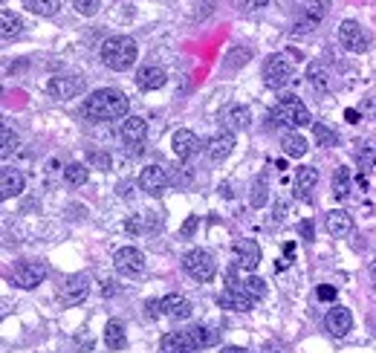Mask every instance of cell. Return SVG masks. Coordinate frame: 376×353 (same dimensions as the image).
<instances>
[{
    "mask_svg": "<svg viewBox=\"0 0 376 353\" xmlns=\"http://www.w3.org/2000/svg\"><path fill=\"white\" fill-rule=\"evenodd\" d=\"M130 107V99L125 96L122 90H113V87H105V90H96L90 93L84 99V116L93 122H113V119H122Z\"/></svg>",
    "mask_w": 376,
    "mask_h": 353,
    "instance_id": "6da1fadb",
    "label": "cell"
},
{
    "mask_svg": "<svg viewBox=\"0 0 376 353\" xmlns=\"http://www.w3.org/2000/svg\"><path fill=\"white\" fill-rule=\"evenodd\" d=\"M99 53H102L105 67L116 69V73H125V69H130V67L136 64L139 46H136V41L128 38V35H113V38H107V41L102 44Z\"/></svg>",
    "mask_w": 376,
    "mask_h": 353,
    "instance_id": "7a4b0ae2",
    "label": "cell"
},
{
    "mask_svg": "<svg viewBox=\"0 0 376 353\" xmlns=\"http://www.w3.org/2000/svg\"><path fill=\"white\" fill-rule=\"evenodd\" d=\"M275 125H284V128H290V131H298V128L313 125V116H310L307 107H304L301 99L284 96L272 113H267V128H275Z\"/></svg>",
    "mask_w": 376,
    "mask_h": 353,
    "instance_id": "3957f363",
    "label": "cell"
},
{
    "mask_svg": "<svg viewBox=\"0 0 376 353\" xmlns=\"http://www.w3.org/2000/svg\"><path fill=\"white\" fill-rule=\"evenodd\" d=\"M295 61H298V53H295V50H287V53L272 55V58L264 64V84L272 87V90L287 87L290 79H293V67H295Z\"/></svg>",
    "mask_w": 376,
    "mask_h": 353,
    "instance_id": "277c9868",
    "label": "cell"
},
{
    "mask_svg": "<svg viewBox=\"0 0 376 353\" xmlns=\"http://www.w3.org/2000/svg\"><path fill=\"white\" fill-rule=\"evenodd\" d=\"M182 269L192 275L194 281H200V284H206V281H211L215 278V272H217V261L211 258V252H206V249H192L185 258H182Z\"/></svg>",
    "mask_w": 376,
    "mask_h": 353,
    "instance_id": "5b68a950",
    "label": "cell"
},
{
    "mask_svg": "<svg viewBox=\"0 0 376 353\" xmlns=\"http://www.w3.org/2000/svg\"><path fill=\"white\" fill-rule=\"evenodd\" d=\"M46 272H50V269H46L43 261H35V258H29V261H20L12 269V284L20 287V290H35L38 284H43Z\"/></svg>",
    "mask_w": 376,
    "mask_h": 353,
    "instance_id": "8992f818",
    "label": "cell"
},
{
    "mask_svg": "<svg viewBox=\"0 0 376 353\" xmlns=\"http://www.w3.org/2000/svg\"><path fill=\"white\" fill-rule=\"evenodd\" d=\"M113 267L125 278H136V275L145 272V255L139 252L136 246H122L119 252L113 255Z\"/></svg>",
    "mask_w": 376,
    "mask_h": 353,
    "instance_id": "52a82bcc",
    "label": "cell"
},
{
    "mask_svg": "<svg viewBox=\"0 0 376 353\" xmlns=\"http://www.w3.org/2000/svg\"><path fill=\"white\" fill-rule=\"evenodd\" d=\"M339 41H342V46L347 53H368V46H370L368 32L356 20H342L339 23Z\"/></svg>",
    "mask_w": 376,
    "mask_h": 353,
    "instance_id": "ba28073f",
    "label": "cell"
},
{
    "mask_svg": "<svg viewBox=\"0 0 376 353\" xmlns=\"http://www.w3.org/2000/svg\"><path fill=\"white\" fill-rule=\"evenodd\" d=\"M87 295H90V278L87 275H69L58 290V301L64 307H76V304H81Z\"/></svg>",
    "mask_w": 376,
    "mask_h": 353,
    "instance_id": "9c48e42d",
    "label": "cell"
},
{
    "mask_svg": "<svg viewBox=\"0 0 376 353\" xmlns=\"http://www.w3.org/2000/svg\"><path fill=\"white\" fill-rule=\"evenodd\" d=\"M217 304L223 310H238V313H246V310H252L255 304H257V298L255 295H249L243 287H226L223 293H220V298H217Z\"/></svg>",
    "mask_w": 376,
    "mask_h": 353,
    "instance_id": "30bf717a",
    "label": "cell"
},
{
    "mask_svg": "<svg viewBox=\"0 0 376 353\" xmlns=\"http://www.w3.org/2000/svg\"><path fill=\"white\" fill-rule=\"evenodd\" d=\"M234 264L243 272H255L257 264H261V246H257L252 238H243L234 244Z\"/></svg>",
    "mask_w": 376,
    "mask_h": 353,
    "instance_id": "8fae6325",
    "label": "cell"
},
{
    "mask_svg": "<svg viewBox=\"0 0 376 353\" xmlns=\"http://www.w3.org/2000/svg\"><path fill=\"white\" fill-rule=\"evenodd\" d=\"M84 90V81L79 76H53L50 84H46V93L53 99H76Z\"/></svg>",
    "mask_w": 376,
    "mask_h": 353,
    "instance_id": "7c38bea8",
    "label": "cell"
},
{
    "mask_svg": "<svg viewBox=\"0 0 376 353\" xmlns=\"http://www.w3.org/2000/svg\"><path fill=\"white\" fill-rule=\"evenodd\" d=\"M119 136H122V142L128 148L133 145V151H136L148 136V122L142 119V116H128V119L122 122V128H119Z\"/></svg>",
    "mask_w": 376,
    "mask_h": 353,
    "instance_id": "4fadbf2b",
    "label": "cell"
},
{
    "mask_svg": "<svg viewBox=\"0 0 376 353\" xmlns=\"http://www.w3.org/2000/svg\"><path fill=\"white\" fill-rule=\"evenodd\" d=\"M139 185H142L145 194H162L168 188V171L162 166H145L139 174Z\"/></svg>",
    "mask_w": 376,
    "mask_h": 353,
    "instance_id": "5bb4252c",
    "label": "cell"
},
{
    "mask_svg": "<svg viewBox=\"0 0 376 353\" xmlns=\"http://www.w3.org/2000/svg\"><path fill=\"white\" fill-rule=\"evenodd\" d=\"M171 151H174V156L177 159H192L197 151H200V139H197V133L194 131H177L174 136H171Z\"/></svg>",
    "mask_w": 376,
    "mask_h": 353,
    "instance_id": "9a60e30c",
    "label": "cell"
},
{
    "mask_svg": "<svg viewBox=\"0 0 376 353\" xmlns=\"http://www.w3.org/2000/svg\"><path fill=\"white\" fill-rule=\"evenodd\" d=\"M324 324H327V331H330V336L342 339V336H347V333H350V327H354V316H350V310H347V307L336 304V307H330V313H327Z\"/></svg>",
    "mask_w": 376,
    "mask_h": 353,
    "instance_id": "2e32d148",
    "label": "cell"
},
{
    "mask_svg": "<svg viewBox=\"0 0 376 353\" xmlns=\"http://www.w3.org/2000/svg\"><path fill=\"white\" fill-rule=\"evenodd\" d=\"M220 122H223V128H226L229 133H234V131H246L249 122H252V113H249L246 105H229V107L220 113Z\"/></svg>",
    "mask_w": 376,
    "mask_h": 353,
    "instance_id": "e0dca14e",
    "label": "cell"
},
{
    "mask_svg": "<svg viewBox=\"0 0 376 353\" xmlns=\"http://www.w3.org/2000/svg\"><path fill=\"white\" fill-rule=\"evenodd\" d=\"M159 347H162V353H194L197 350V345H194V339H192V333H188V331L166 333V336H162V342H159Z\"/></svg>",
    "mask_w": 376,
    "mask_h": 353,
    "instance_id": "ac0fdd59",
    "label": "cell"
},
{
    "mask_svg": "<svg viewBox=\"0 0 376 353\" xmlns=\"http://www.w3.org/2000/svg\"><path fill=\"white\" fill-rule=\"evenodd\" d=\"M206 151H208V159H211V162H223V159H229L231 151H234V133H229V131L215 133V136L208 139Z\"/></svg>",
    "mask_w": 376,
    "mask_h": 353,
    "instance_id": "d6986e66",
    "label": "cell"
},
{
    "mask_svg": "<svg viewBox=\"0 0 376 353\" xmlns=\"http://www.w3.org/2000/svg\"><path fill=\"white\" fill-rule=\"evenodd\" d=\"M159 301H162V316H168V319H177V321H182V319H188V316L194 313L192 301H188L185 295H180V293H171V295L159 298Z\"/></svg>",
    "mask_w": 376,
    "mask_h": 353,
    "instance_id": "ffe728a7",
    "label": "cell"
},
{
    "mask_svg": "<svg viewBox=\"0 0 376 353\" xmlns=\"http://www.w3.org/2000/svg\"><path fill=\"white\" fill-rule=\"evenodd\" d=\"M324 226H327V232H330L333 238H347V234L354 232V218H350L344 208H333V211H327Z\"/></svg>",
    "mask_w": 376,
    "mask_h": 353,
    "instance_id": "44dd1931",
    "label": "cell"
},
{
    "mask_svg": "<svg viewBox=\"0 0 376 353\" xmlns=\"http://www.w3.org/2000/svg\"><path fill=\"white\" fill-rule=\"evenodd\" d=\"M168 81V76H166V69L162 67H156V64H145V67H139V73H136V84H139V90H159L162 84Z\"/></svg>",
    "mask_w": 376,
    "mask_h": 353,
    "instance_id": "7402d4cb",
    "label": "cell"
},
{
    "mask_svg": "<svg viewBox=\"0 0 376 353\" xmlns=\"http://www.w3.org/2000/svg\"><path fill=\"white\" fill-rule=\"evenodd\" d=\"M23 185H27V180H23V174L12 166H4V174H0V197L4 200H12L23 192Z\"/></svg>",
    "mask_w": 376,
    "mask_h": 353,
    "instance_id": "603a6c76",
    "label": "cell"
},
{
    "mask_svg": "<svg viewBox=\"0 0 376 353\" xmlns=\"http://www.w3.org/2000/svg\"><path fill=\"white\" fill-rule=\"evenodd\" d=\"M188 333H192L197 350L215 347V345L220 342V331H217V327H208V324H194V327H188Z\"/></svg>",
    "mask_w": 376,
    "mask_h": 353,
    "instance_id": "cb8c5ba5",
    "label": "cell"
},
{
    "mask_svg": "<svg viewBox=\"0 0 376 353\" xmlns=\"http://www.w3.org/2000/svg\"><path fill=\"white\" fill-rule=\"evenodd\" d=\"M281 148H284V154L287 156H293V159H301L304 154H307V139H304L301 133H295V131H287L284 136H281Z\"/></svg>",
    "mask_w": 376,
    "mask_h": 353,
    "instance_id": "d4e9b609",
    "label": "cell"
},
{
    "mask_svg": "<svg viewBox=\"0 0 376 353\" xmlns=\"http://www.w3.org/2000/svg\"><path fill=\"white\" fill-rule=\"evenodd\" d=\"M316 182H318V168H313V166H304V168H298V174H295L298 197L310 200V192H313V188H316Z\"/></svg>",
    "mask_w": 376,
    "mask_h": 353,
    "instance_id": "484cf974",
    "label": "cell"
},
{
    "mask_svg": "<svg viewBox=\"0 0 376 353\" xmlns=\"http://www.w3.org/2000/svg\"><path fill=\"white\" fill-rule=\"evenodd\" d=\"M105 345L110 350H125L128 347V333H125L122 321H107L105 324Z\"/></svg>",
    "mask_w": 376,
    "mask_h": 353,
    "instance_id": "4316f807",
    "label": "cell"
},
{
    "mask_svg": "<svg viewBox=\"0 0 376 353\" xmlns=\"http://www.w3.org/2000/svg\"><path fill=\"white\" fill-rule=\"evenodd\" d=\"M307 81H310V87L318 90V93H327V90H330V73H327L324 64H310V67H307Z\"/></svg>",
    "mask_w": 376,
    "mask_h": 353,
    "instance_id": "83f0119b",
    "label": "cell"
},
{
    "mask_svg": "<svg viewBox=\"0 0 376 353\" xmlns=\"http://www.w3.org/2000/svg\"><path fill=\"white\" fill-rule=\"evenodd\" d=\"M0 27H4V41H12V38H18L20 32H23V20L12 12V9H4V15H0Z\"/></svg>",
    "mask_w": 376,
    "mask_h": 353,
    "instance_id": "f1b7e54d",
    "label": "cell"
},
{
    "mask_svg": "<svg viewBox=\"0 0 376 353\" xmlns=\"http://www.w3.org/2000/svg\"><path fill=\"white\" fill-rule=\"evenodd\" d=\"M356 162L362 171H370L376 166V139H365V142H359L356 148Z\"/></svg>",
    "mask_w": 376,
    "mask_h": 353,
    "instance_id": "f546056e",
    "label": "cell"
},
{
    "mask_svg": "<svg viewBox=\"0 0 376 353\" xmlns=\"http://www.w3.org/2000/svg\"><path fill=\"white\" fill-rule=\"evenodd\" d=\"M313 139H316V145H321V148L339 145V133L330 125H324V122H313Z\"/></svg>",
    "mask_w": 376,
    "mask_h": 353,
    "instance_id": "4dcf8cb0",
    "label": "cell"
},
{
    "mask_svg": "<svg viewBox=\"0 0 376 353\" xmlns=\"http://www.w3.org/2000/svg\"><path fill=\"white\" fill-rule=\"evenodd\" d=\"M64 180L69 185H84L90 180V168L84 166V162H69V166L64 168Z\"/></svg>",
    "mask_w": 376,
    "mask_h": 353,
    "instance_id": "1f68e13d",
    "label": "cell"
},
{
    "mask_svg": "<svg viewBox=\"0 0 376 353\" xmlns=\"http://www.w3.org/2000/svg\"><path fill=\"white\" fill-rule=\"evenodd\" d=\"M234 287V284H231ZM238 287H243L249 295H255L257 301H261L264 295H267V281L264 278H257V275H246V278H241L238 281Z\"/></svg>",
    "mask_w": 376,
    "mask_h": 353,
    "instance_id": "d6a6232c",
    "label": "cell"
},
{
    "mask_svg": "<svg viewBox=\"0 0 376 353\" xmlns=\"http://www.w3.org/2000/svg\"><path fill=\"white\" fill-rule=\"evenodd\" d=\"M27 9L41 18H53L61 9V0H27Z\"/></svg>",
    "mask_w": 376,
    "mask_h": 353,
    "instance_id": "836d02e7",
    "label": "cell"
},
{
    "mask_svg": "<svg viewBox=\"0 0 376 353\" xmlns=\"http://www.w3.org/2000/svg\"><path fill=\"white\" fill-rule=\"evenodd\" d=\"M333 194H336L339 200H344V197L350 194V171H347L344 166H339V168L333 171Z\"/></svg>",
    "mask_w": 376,
    "mask_h": 353,
    "instance_id": "e575fe53",
    "label": "cell"
},
{
    "mask_svg": "<svg viewBox=\"0 0 376 353\" xmlns=\"http://www.w3.org/2000/svg\"><path fill=\"white\" fill-rule=\"evenodd\" d=\"M0 139H4V148H0V154H4V159H6L12 151H18V136L12 133L9 125H4V131H0Z\"/></svg>",
    "mask_w": 376,
    "mask_h": 353,
    "instance_id": "d590c367",
    "label": "cell"
},
{
    "mask_svg": "<svg viewBox=\"0 0 376 353\" xmlns=\"http://www.w3.org/2000/svg\"><path fill=\"white\" fill-rule=\"evenodd\" d=\"M73 6H76V12H79V15H84V18H93V15L99 12L102 0H73Z\"/></svg>",
    "mask_w": 376,
    "mask_h": 353,
    "instance_id": "8d00e7d4",
    "label": "cell"
},
{
    "mask_svg": "<svg viewBox=\"0 0 376 353\" xmlns=\"http://www.w3.org/2000/svg\"><path fill=\"white\" fill-rule=\"evenodd\" d=\"M231 6L241 9V12H255V9L269 6V0H231Z\"/></svg>",
    "mask_w": 376,
    "mask_h": 353,
    "instance_id": "74e56055",
    "label": "cell"
},
{
    "mask_svg": "<svg viewBox=\"0 0 376 353\" xmlns=\"http://www.w3.org/2000/svg\"><path fill=\"white\" fill-rule=\"evenodd\" d=\"M249 55H252V53H249V50H243V46H234L231 55L226 58V67H231V69H234V67H241L243 61H249Z\"/></svg>",
    "mask_w": 376,
    "mask_h": 353,
    "instance_id": "f35d334b",
    "label": "cell"
},
{
    "mask_svg": "<svg viewBox=\"0 0 376 353\" xmlns=\"http://www.w3.org/2000/svg\"><path fill=\"white\" fill-rule=\"evenodd\" d=\"M197 226H200V215H188L185 223H182V229H180V238L188 241V238H192V234L197 232Z\"/></svg>",
    "mask_w": 376,
    "mask_h": 353,
    "instance_id": "ab89813d",
    "label": "cell"
},
{
    "mask_svg": "<svg viewBox=\"0 0 376 353\" xmlns=\"http://www.w3.org/2000/svg\"><path fill=\"white\" fill-rule=\"evenodd\" d=\"M264 203H267V180L261 177V180H257V182H255V194H252V206H255V208H261Z\"/></svg>",
    "mask_w": 376,
    "mask_h": 353,
    "instance_id": "60d3db41",
    "label": "cell"
},
{
    "mask_svg": "<svg viewBox=\"0 0 376 353\" xmlns=\"http://www.w3.org/2000/svg\"><path fill=\"white\" fill-rule=\"evenodd\" d=\"M116 192H119V197H122V200H130V197H133V182L122 180L119 185H116Z\"/></svg>",
    "mask_w": 376,
    "mask_h": 353,
    "instance_id": "b9f144b4",
    "label": "cell"
},
{
    "mask_svg": "<svg viewBox=\"0 0 376 353\" xmlns=\"http://www.w3.org/2000/svg\"><path fill=\"white\" fill-rule=\"evenodd\" d=\"M162 313V301H145V316L148 319H156Z\"/></svg>",
    "mask_w": 376,
    "mask_h": 353,
    "instance_id": "7bdbcfd3",
    "label": "cell"
},
{
    "mask_svg": "<svg viewBox=\"0 0 376 353\" xmlns=\"http://www.w3.org/2000/svg\"><path fill=\"white\" fill-rule=\"evenodd\" d=\"M90 159L96 162V166H102L105 171L110 168V156H107V154H99V151H93V154H90Z\"/></svg>",
    "mask_w": 376,
    "mask_h": 353,
    "instance_id": "ee69618b",
    "label": "cell"
},
{
    "mask_svg": "<svg viewBox=\"0 0 376 353\" xmlns=\"http://www.w3.org/2000/svg\"><path fill=\"white\" fill-rule=\"evenodd\" d=\"M316 295H318V301H333V298H336V287H327V284H324V287H318Z\"/></svg>",
    "mask_w": 376,
    "mask_h": 353,
    "instance_id": "f6af8a7d",
    "label": "cell"
},
{
    "mask_svg": "<svg viewBox=\"0 0 376 353\" xmlns=\"http://www.w3.org/2000/svg\"><path fill=\"white\" fill-rule=\"evenodd\" d=\"M284 218H287V206L278 203V206L272 208V223H284Z\"/></svg>",
    "mask_w": 376,
    "mask_h": 353,
    "instance_id": "bcb514c9",
    "label": "cell"
},
{
    "mask_svg": "<svg viewBox=\"0 0 376 353\" xmlns=\"http://www.w3.org/2000/svg\"><path fill=\"white\" fill-rule=\"evenodd\" d=\"M344 119H347L350 125H356V122L362 119V113H359V110H354V107H347V110H344Z\"/></svg>",
    "mask_w": 376,
    "mask_h": 353,
    "instance_id": "7dc6e473",
    "label": "cell"
},
{
    "mask_svg": "<svg viewBox=\"0 0 376 353\" xmlns=\"http://www.w3.org/2000/svg\"><path fill=\"white\" fill-rule=\"evenodd\" d=\"M223 353H249L246 347H238V345H229V347H223Z\"/></svg>",
    "mask_w": 376,
    "mask_h": 353,
    "instance_id": "c3c4849f",
    "label": "cell"
},
{
    "mask_svg": "<svg viewBox=\"0 0 376 353\" xmlns=\"http://www.w3.org/2000/svg\"><path fill=\"white\" fill-rule=\"evenodd\" d=\"M301 234H304V238H313V226L310 223H301Z\"/></svg>",
    "mask_w": 376,
    "mask_h": 353,
    "instance_id": "681fc988",
    "label": "cell"
},
{
    "mask_svg": "<svg viewBox=\"0 0 376 353\" xmlns=\"http://www.w3.org/2000/svg\"><path fill=\"white\" fill-rule=\"evenodd\" d=\"M284 255H287V258L295 255V244H284Z\"/></svg>",
    "mask_w": 376,
    "mask_h": 353,
    "instance_id": "f907efd6",
    "label": "cell"
},
{
    "mask_svg": "<svg viewBox=\"0 0 376 353\" xmlns=\"http://www.w3.org/2000/svg\"><path fill=\"white\" fill-rule=\"evenodd\" d=\"M365 110H368V113H370V116H376V99H370V102H368V107H365Z\"/></svg>",
    "mask_w": 376,
    "mask_h": 353,
    "instance_id": "816d5d0a",
    "label": "cell"
},
{
    "mask_svg": "<svg viewBox=\"0 0 376 353\" xmlns=\"http://www.w3.org/2000/svg\"><path fill=\"white\" fill-rule=\"evenodd\" d=\"M264 353H281V347H278V345H267Z\"/></svg>",
    "mask_w": 376,
    "mask_h": 353,
    "instance_id": "f5cc1de1",
    "label": "cell"
}]
</instances>
